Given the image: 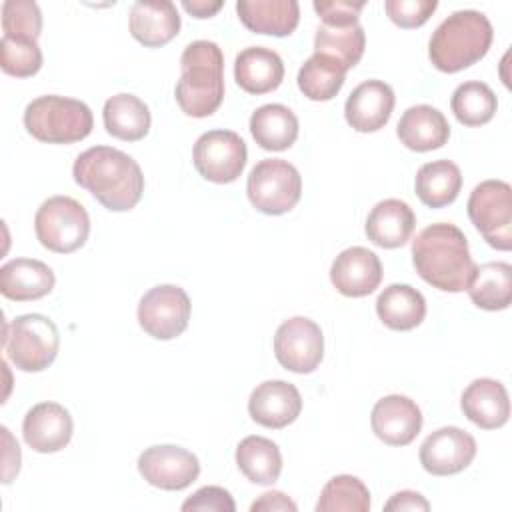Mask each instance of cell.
<instances>
[{
    "mask_svg": "<svg viewBox=\"0 0 512 512\" xmlns=\"http://www.w3.org/2000/svg\"><path fill=\"white\" fill-rule=\"evenodd\" d=\"M72 176L78 186L112 212L132 210L144 192V174L138 162L112 146L84 150L74 160Z\"/></svg>",
    "mask_w": 512,
    "mask_h": 512,
    "instance_id": "1",
    "label": "cell"
},
{
    "mask_svg": "<svg viewBox=\"0 0 512 512\" xmlns=\"http://www.w3.org/2000/svg\"><path fill=\"white\" fill-rule=\"evenodd\" d=\"M418 276L442 292H462L476 270L464 232L448 222L426 226L412 240Z\"/></svg>",
    "mask_w": 512,
    "mask_h": 512,
    "instance_id": "2",
    "label": "cell"
},
{
    "mask_svg": "<svg viewBox=\"0 0 512 512\" xmlns=\"http://www.w3.org/2000/svg\"><path fill=\"white\" fill-rule=\"evenodd\" d=\"M180 80L174 96L192 118L214 114L224 100V54L216 42L194 40L180 56Z\"/></svg>",
    "mask_w": 512,
    "mask_h": 512,
    "instance_id": "3",
    "label": "cell"
},
{
    "mask_svg": "<svg viewBox=\"0 0 512 512\" xmlns=\"http://www.w3.org/2000/svg\"><path fill=\"white\" fill-rule=\"evenodd\" d=\"M494 38L490 20L478 10H458L434 30L428 56L446 74L460 72L486 56Z\"/></svg>",
    "mask_w": 512,
    "mask_h": 512,
    "instance_id": "4",
    "label": "cell"
},
{
    "mask_svg": "<svg viewBox=\"0 0 512 512\" xmlns=\"http://www.w3.org/2000/svg\"><path fill=\"white\" fill-rule=\"evenodd\" d=\"M24 126L40 142L72 144L92 132L94 118L82 100L48 94L26 106Z\"/></svg>",
    "mask_w": 512,
    "mask_h": 512,
    "instance_id": "5",
    "label": "cell"
},
{
    "mask_svg": "<svg viewBox=\"0 0 512 512\" xmlns=\"http://www.w3.org/2000/svg\"><path fill=\"white\" fill-rule=\"evenodd\" d=\"M4 352L22 372L46 370L58 354L60 334L56 324L42 314H22L4 328Z\"/></svg>",
    "mask_w": 512,
    "mask_h": 512,
    "instance_id": "6",
    "label": "cell"
},
{
    "mask_svg": "<svg viewBox=\"0 0 512 512\" xmlns=\"http://www.w3.org/2000/svg\"><path fill=\"white\" fill-rule=\"evenodd\" d=\"M34 230L44 248L58 254H70L86 244L90 218L78 200L70 196H52L36 210Z\"/></svg>",
    "mask_w": 512,
    "mask_h": 512,
    "instance_id": "7",
    "label": "cell"
},
{
    "mask_svg": "<svg viewBox=\"0 0 512 512\" xmlns=\"http://www.w3.org/2000/svg\"><path fill=\"white\" fill-rule=\"evenodd\" d=\"M246 192L250 204L268 216L290 212L302 196L300 172L282 158L260 160L248 174Z\"/></svg>",
    "mask_w": 512,
    "mask_h": 512,
    "instance_id": "8",
    "label": "cell"
},
{
    "mask_svg": "<svg viewBox=\"0 0 512 512\" xmlns=\"http://www.w3.org/2000/svg\"><path fill=\"white\" fill-rule=\"evenodd\" d=\"M468 218L496 250L512 248V188L504 180H484L470 192Z\"/></svg>",
    "mask_w": 512,
    "mask_h": 512,
    "instance_id": "9",
    "label": "cell"
},
{
    "mask_svg": "<svg viewBox=\"0 0 512 512\" xmlns=\"http://www.w3.org/2000/svg\"><path fill=\"white\" fill-rule=\"evenodd\" d=\"M248 160L246 142L232 130L204 132L192 150V162L198 174L214 184L234 182Z\"/></svg>",
    "mask_w": 512,
    "mask_h": 512,
    "instance_id": "10",
    "label": "cell"
},
{
    "mask_svg": "<svg viewBox=\"0 0 512 512\" xmlns=\"http://www.w3.org/2000/svg\"><path fill=\"white\" fill-rule=\"evenodd\" d=\"M190 298L174 284L150 288L138 302V324L156 340H172L188 328Z\"/></svg>",
    "mask_w": 512,
    "mask_h": 512,
    "instance_id": "11",
    "label": "cell"
},
{
    "mask_svg": "<svg viewBox=\"0 0 512 512\" xmlns=\"http://www.w3.org/2000/svg\"><path fill=\"white\" fill-rule=\"evenodd\" d=\"M274 354L290 372H314L324 358V336L320 326L306 316L284 320L274 334Z\"/></svg>",
    "mask_w": 512,
    "mask_h": 512,
    "instance_id": "12",
    "label": "cell"
},
{
    "mask_svg": "<svg viewBox=\"0 0 512 512\" xmlns=\"http://www.w3.org/2000/svg\"><path fill=\"white\" fill-rule=\"evenodd\" d=\"M138 472L160 490H184L198 478L200 462L182 446L158 444L138 456Z\"/></svg>",
    "mask_w": 512,
    "mask_h": 512,
    "instance_id": "13",
    "label": "cell"
},
{
    "mask_svg": "<svg viewBox=\"0 0 512 512\" xmlns=\"http://www.w3.org/2000/svg\"><path fill=\"white\" fill-rule=\"evenodd\" d=\"M476 440L458 426H444L426 436L420 446V464L434 476L458 474L472 464Z\"/></svg>",
    "mask_w": 512,
    "mask_h": 512,
    "instance_id": "14",
    "label": "cell"
},
{
    "mask_svg": "<svg viewBox=\"0 0 512 512\" xmlns=\"http://www.w3.org/2000/svg\"><path fill=\"white\" fill-rule=\"evenodd\" d=\"M372 432L388 446H406L422 430V412L414 400L402 394L380 398L370 414Z\"/></svg>",
    "mask_w": 512,
    "mask_h": 512,
    "instance_id": "15",
    "label": "cell"
},
{
    "mask_svg": "<svg viewBox=\"0 0 512 512\" xmlns=\"http://www.w3.org/2000/svg\"><path fill=\"white\" fill-rule=\"evenodd\" d=\"M330 280L334 288L348 298L368 296L382 282L380 258L364 246L346 248L334 258Z\"/></svg>",
    "mask_w": 512,
    "mask_h": 512,
    "instance_id": "16",
    "label": "cell"
},
{
    "mask_svg": "<svg viewBox=\"0 0 512 512\" xmlns=\"http://www.w3.org/2000/svg\"><path fill=\"white\" fill-rule=\"evenodd\" d=\"M74 422L70 412L58 402H40L32 406L22 422L26 444L40 454H52L68 446Z\"/></svg>",
    "mask_w": 512,
    "mask_h": 512,
    "instance_id": "17",
    "label": "cell"
},
{
    "mask_svg": "<svg viewBox=\"0 0 512 512\" xmlns=\"http://www.w3.org/2000/svg\"><path fill=\"white\" fill-rule=\"evenodd\" d=\"M302 410L298 388L284 380H266L258 384L248 400V412L254 422L266 428H284L292 424Z\"/></svg>",
    "mask_w": 512,
    "mask_h": 512,
    "instance_id": "18",
    "label": "cell"
},
{
    "mask_svg": "<svg viewBox=\"0 0 512 512\" xmlns=\"http://www.w3.org/2000/svg\"><path fill=\"white\" fill-rule=\"evenodd\" d=\"M394 110V90L382 80H366L358 84L346 104V122L356 132H378L386 126Z\"/></svg>",
    "mask_w": 512,
    "mask_h": 512,
    "instance_id": "19",
    "label": "cell"
},
{
    "mask_svg": "<svg viewBox=\"0 0 512 512\" xmlns=\"http://www.w3.org/2000/svg\"><path fill=\"white\" fill-rule=\"evenodd\" d=\"M464 416L484 430L500 428L508 422L510 400L502 382L492 378H476L466 386L460 398Z\"/></svg>",
    "mask_w": 512,
    "mask_h": 512,
    "instance_id": "20",
    "label": "cell"
},
{
    "mask_svg": "<svg viewBox=\"0 0 512 512\" xmlns=\"http://www.w3.org/2000/svg\"><path fill=\"white\" fill-rule=\"evenodd\" d=\"M130 34L148 48L168 44L180 30V16L170 0L134 2L130 8Z\"/></svg>",
    "mask_w": 512,
    "mask_h": 512,
    "instance_id": "21",
    "label": "cell"
},
{
    "mask_svg": "<svg viewBox=\"0 0 512 512\" xmlns=\"http://www.w3.org/2000/svg\"><path fill=\"white\" fill-rule=\"evenodd\" d=\"M54 272L34 258H14L0 268V294L8 300L28 302L44 298L54 288Z\"/></svg>",
    "mask_w": 512,
    "mask_h": 512,
    "instance_id": "22",
    "label": "cell"
},
{
    "mask_svg": "<svg viewBox=\"0 0 512 512\" xmlns=\"http://www.w3.org/2000/svg\"><path fill=\"white\" fill-rule=\"evenodd\" d=\"M414 226V210L404 200L386 198L370 210L364 230L372 244L380 248H400L410 240Z\"/></svg>",
    "mask_w": 512,
    "mask_h": 512,
    "instance_id": "23",
    "label": "cell"
},
{
    "mask_svg": "<svg viewBox=\"0 0 512 512\" xmlns=\"http://www.w3.org/2000/svg\"><path fill=\"white\" fill-rule=\"evenodd\" d=\"M396 134L400 142L414 152H430L442 148L450 138L446 116L428 104L410 106L398 120Z\"/></svg>",
    "mask_w": 512,
    "mask_h": 512,
    "instance_id": "24",
    "label": "cell"
},
{
    "mask_svg": "<svg viewBox=\"0 0 512 512\" xmlns=\"http://www.w3.org/2000/svg\"><path fill=\"white\" fill-rule=\"evenodd\" d=\"M234 78L244 92L266 94L282 84L284 62L272 48L248 46L236 56Z\"/></svg>",
    "mask_w": 512,
    "mask_h": 512,
    "instance_id": "25",
    "label": "cell"
},
{
    "mask_svg": "<svg viewBox=\"0 0 512 512\" xmlns=\"http://www.w3.org/2000/svg\"><path fill=\"white\" fill-rule=\"evenodd\" d=\"M236 12L248 30L278 38L292 34L300 22L296 0H240Z\"/></svg>",
    "mask_w": 512,
    "mask_h": 512,
    "instance_id": "26",
    "label": "cell"
},
{
    "mask_svg": "<svg viewBox=\"0 0 512 512\" xmlns=\"http://www.w3.org/2000/svg\"><path fill=\"white\" fill-rule=\"evenodd\" d=\"M376 312L384 326L406 332L422 324L426 316V300L410 284H390L380 292Z\"/></svg>",
    "mask_w": 512,
    "mask_h": 512,
    "instance_id": "27",
    "label": "cell"
},
{
    "mask_svg": "<svg viewBox=\"0 0 512 512\" xmlns=\"http://www.w3.org/2000/svg\"><path fill=\"white\" fill-rule=\"evenodd\" d=\"M250 132L260 148L280 152L296 142L298 118L284 104H264L252 112Z\"/></svg>",
    "mask_w": 512,
    "mask_h": 512,
    "instance_id": "28",
    "label": "cell"
},
{
    "mask_svg": "<svg viewBox=\"0 0 512 512\" xmlns=\"http://www.w3.org/2000/svg\"><path fill=\"white\" fill-rule=\"evenodd\" d=\"M104 128L110 136L126 142L142 140L150 130V110L134 94H116L104 102Z\"/></svg>",
    "mask_w": 512,
    "mask_h": 512,
    "instance_id": "29",
    "label": "cell"
},
{
    "mask_svg": "<svg viewBox=\"0 0 512 512\" xmlns=\"http://www.w3.org/2000/svg\"><path fill=\"white\" fill-rule=\"evenodd\" d=\"M416 196L428 208L452 204L462 188V172L450 160H432L420 166L414 180Z\"/></svg>",
    "mask_w": 512,
    "mask_h": 512,
    "instance_id": "30",
    "label": "cell"
},
{
    "mask_svg": "<svg viewBox=\"0 0 512 512\" xmlns=\"http://www.w3.org/2000/svg\"><path fill=\"white\" fill-rule=\"evenodd\" d=\"M466 290L478 308L490 312L506 310L512 300V266L508 262L476 266Z\"/></svg>",
    "mask_w": 512,
    "mask_h": 512,
    "instance_id": "31",
    "label": "cell"
},
{
    "mask_svg": "<svg viewBox=\"0 0 512 512\" xmlns=\"http://www.w3.org/2000/svg\"><path fill=\"white\" fill-rule=\"evenodd\" d=\"M236 464L254 484H274L282 472L280 448L264 436H246L236 446Z\"/></svg>",
    "mask_w": 512,
    "mask_h": 512,
    "instance_id": "32",
    "label": "cell"
},
{
    "mask_svg": "<svg viewBox=\"0 0 512 512\" xmlns=\"http://www.w3.org/2000/svg\"><path fill=\"white\" fill-rule=\"evenodd\" d=\"M366 48V34L360 24L352 26H318L314 36V54L326 56L346 70L354 68Z\"/></svg>",
    "mask_w": 512,
    "mask_h": 512,
    "instance_id": "33",
    "label": "cell"
},
{
    "mask_svg": "<svg viewBox=\"0 0 512 512\" xmlns=\"http://www.w3.org/2000/svg\"><path fill=\"white\" fill-rule=\"evenodd\" d=\"M346 72L348 70L338 62L320 54H312L298 72V88L306 98L326 102L340 92L346 80Z\"/></svg>",
    "mask_w": 512,
    "mask_h": 512,
    "instance_id": "34",
    "label": "cell"
},
{
    "mask_svg": "<svg viewBox=\"0 0 512 512\" xmlns=\"http://www.w3.org/2000/svg\"><path fill=\"white\" fill-rule=\"evenodd\" d=\"M450 106L460 124L482 126L494 118L498 100L488 84L478 80H468L454 90Z\"/></svg>",
    "mask_w": 512,
    "mask_h": 512,
    "instance_id": "35",
    "label": "cell"
},
{
    "mask_svg": "<svg viewBox=\"0 0 512 512\" xmlns=\"http://www.w3.org/2000/svg\"><path fill=\"white\" fill-rule=\"evenodd\" d=\"M370 492L366 484L350 474L334 476L326 482L316 502V512H368Z\"/></svg>",
    "mask_w": 512,
    "mask_h": 512,
    "instance_id": "36",
    "label": "cell"
},
{
    "mask_svg": "<svg viewBox=\"0 0 512 512\" xmlns=\"http://www.w3.org/2000/svg\"><path fill=\"white\" fill-rule=\"evenodd\" d=\"M0 68L16 78L34 76L42 68V50L38 40L22 36H2Z\"/></svg>",
    "mask_w": 512,
    "mask_h": 512,
    "instance_id": "37",
    "label": "cell"
},
{
    "mask_svg": "<svg viewBox=\"0 0 512 512\" xmlns=\"http://www.w3.org/2000/svg\"><path fill=\"white\" fill-rule=\"evenodd\" d=\"M2 30L6 36L38 40L42 32V12L32 0H6L2 4Z\"/></svg>",
    "mask_w": 512,
    "mask_h": 512,
    "instance_id": "38",
    "label": "cell"
},
{
    "mask_svg": "<svg viewBox=\"0 0 512 512\" xmlns=\"http://www.w3.org/2000/svg\"><path fill=\"white\" fill-rule=\"evenodd\" d=\"M438 8L436 0H386L384 10L388 18L400 28H418Z\"/></svg>",
    "mask_w": 512,
    "mask_h": 512,
    "instance_id": "39",
    "label": "cell"
},
{
    "mask_svg": "<svg viewBox=\"0 0 512 512\" xmlns=\"http://www.w3.org/2000/svg\"><path fill=\"white\" fill-rule=\"evenodd\" d=\"M184 512L190 510H208V512H234L236 504L230 492L222 486H204L196 490L188 500L182 504Z\"/></svg>",
    "mask_w": 512,
    "mask_h": 512,
    "instance_id": "40",
    "label": "cell"
},
{
    "mask_svg": "<svg viewBox=\"0 0 512 512\" xmlns=\"http://www.w3.org/2000/svg\"><path fill=\"white\" fill-rule=\"evenodd\" d=\"M364 2H344V0H316L314 10L326 26H352L358 24L360 10Z\"/></svg>",
    "mask_w": 512,
    "mask_h": 512,
    "instance_id": "41",
    "label": "cell"
},
{
    "mask_svg": "<svg viewBox=\"0 0 512 512\" xmlns=\"http://www.w3.org/2000/svg\"><path fill=\"white\" fill-rule=\"evenodd\" d=\"M250 510L252 512H260V510H266V512H270V510H280V512H296L298 510V506L286 496V494H282V492H278V490H272V492H264L256 502H252V506H250Z\"/></svg>",
    "mask_w": 512,
    "mask_h": 512,
    "instance_id": "42",
    "label": "cell"
},
{
    "mask_svg": "<svg viewBox=\"0 0 512 512\" xmlns=\"http://www.w3.org/2000/svg\"><path fill=\"white\" fill-rule=\"evenodd\" d=\"M384 510H430V504L428 500L414 492V490H402V492H396L386 504H384Z\"/></svg>",
    "mask_w": 512,
    "mask_h": 512,
    "instance_id": "43",
    "label": "cell"
},
{
    "mask_svg": "<svg viewBox=\"0 0 512 512\" xmlns=\"http://www.w3.org/2000/svg\"><path fill=\"white\" fill-rule=\"evenodd\" d=\"M2 436L6 442V454H4V484H8L12 480L14 474H18L20 470V448L18 442L12 440L10 430L6 426H2Z\"/></svg>",
    "mask_w": 512,
    "mask_h": 512,
    "instance_id": "44",
    "label": "cell"
},
{
    "mask_svg": "<svg viewBox=\"0 0 512 512\" xmlns=\"http://www.w3.org/2000/svg\"><path fill=\"white\" fill-rule=\"evenodd\" d=\"M224 6L222 0H184L182 8L194 18H210Z\"/></svg>",
    "mask_w": 512,
    "mask_h": 512,
    "instance_id": "45",
    "label": "cell"
}]
</instances>
